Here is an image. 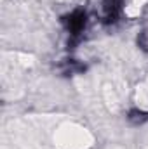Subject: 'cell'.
<instances>
[{"label": "cell", "instance_id": "3957f363", "mask_svg": "<svg viewBox=\"0 0 148 149\" xmlns=\"http://www.w3.org/2000/svg\"><path fill=\"white\" fill-rule=\"evenodd\" d=\"M148 120V113H145V111H131L129 113V121L131 123H143V121H147Z\"/></svg>", "mask_w": 148, "mask_h": 149}, {"label": "cell", "instance_id": "7a4b0ae2", "mask_svg": "<svg viewBox=\"0 0 148 149\" xmlns=\"http://www.w3.org/2000/svg\"><path fill=\"white\" fill-rule=\"evenodd\" d=\"M120 9H122L120 0H103V19H105V23L117 21Z\"/></svg>", "mask_w": 148, "mask_h": 149}, {"label": "cell", "instance_id": "6da1fadb", "mask_svg": "<svg viewBox=\"0 0 148 149\" xmlns=\"http://www.w3.org/2000/svg\"><path fill=\"white\" fill-rule=\"evenodd\" d=\"M63 23H65V26H66V30L70 31L72 37H78L84 31V28H85L87 16H85L84 10H73L72 14L63 17Z\"/></svg>", "mask_w": 148, "mask_h": 149}, {"label": "cell", "instance_id": "277c9868", "mask_svg": "<svg viewBox=\"0 0 148 149\" xmlns=\"http://www.w3.org/2000/svg\"><path fill=\"white\" fill-rule=\"evenodd\" d=\"M138 45H140L143 50L148 52V30H145V31L140 33V37H138Z\"/></svg>", "mask_w": 148, "mask_h": 149}]
</instances>
